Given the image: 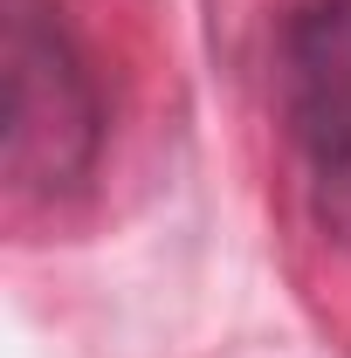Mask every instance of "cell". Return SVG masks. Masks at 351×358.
I'll return each instance as SVG.
<instances>
[{"label": "cell", "instance_id": "cell-3", "mask_svg": "<svg viewBox=\"0 0 351 358\" xmlns=\"http://www.w3.org/2000/svg\"><path fill=\"white\" fill-rule=\"evenodd\" d=\"M317 214H324V234L351 255V159L331 166V173H317Z\"/></svg>", "mask_w": 351, "mask_h": 358}, {"label": "cell", "instance_id": "cell-2", "mask_svg": "<svg viewBox=\"0 0 351 358\" xmlns=\"http://www.w3.org/2000/svg\"><path fill=\"white\" fill-rule=\"evenodd\" d=\"M275 103L310 173H331L351 159V0L289 7L275 35Z\"/></svg>", "mask_w": 351, "mask_h": 358}, {"label": "cell", "instance_id": "cell-1", "mask_svg": "<svg viewBox=\"0 0 351 358\" xmlns=\"http://www.w3.org/2000/svg\"><path fill=\"white\" fill-rule=\"evenodd\" d=\"M0 179L14 207L55 200L96 173L103 90L55 0H0Z\"/></svg>", "mask_w": 351, "mask_h": 358}]
</instances>
